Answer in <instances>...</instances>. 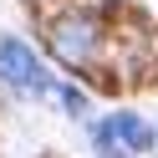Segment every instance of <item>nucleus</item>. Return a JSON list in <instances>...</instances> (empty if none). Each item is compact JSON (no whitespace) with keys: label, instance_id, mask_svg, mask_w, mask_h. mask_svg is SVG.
Returning a JSON list of instances; mask_svg holds the SVG:
<instances>
[{"label":"nucleus","instance_id":"obj_1","mask_svg":"<svg viewBox=\"0 0 158 158\" xmlns=\"http://www.w3.org/2000/svg\"><path fill=\"white\" fill-rule=\"evenodd\" d=\"M46 46H51V56L66 66V72H82V77H87L97 61H102V46H107V21H102V10L72 5V10L51 15Z\"/></svg>","mask_w":158,"mask_h":158},{"label":"nucleus","instance_id":"obj_2","mask_svg":"<svg viewBox=\"0 0 158 158\" xmlns=\"http://www.w3.org/2000/svg\"><path fill=\"white\" fill-rule=\"evenodd\" d=\"M0 82L15 87V92H26V97L46 92V72H41V61H36V51L26 41H15V36L0 41Z\"/></svg>","mask_w":158,"mask_h":158},{"label":"nucleus","instance_id":"obj_3","mask_svg":"<svg viewBox=\"0 0 158 158\" xmlns=\"http://www.w3.org/2000/svg\"><path fill=\"white\" fill-rule=\"evenodd\" d=\"M97 148H102V153H148V148H153V127L138 112H112L97 127Z\"/></svg>","mask_w":158,"mask_h":158},{"label":"nucleus","instance_id":"obj_4","mask_svg":"<svg viewBox=\"0 0 158 158\" xmlns=\"http://www.w3.org/2000/svg\"><path fill=\"white\" fill-rule=\"evenodd\" d=\"M102 158H138V153H102Z\"/></svg>","mask_w":158,"mask_h":158}]
</instances>
